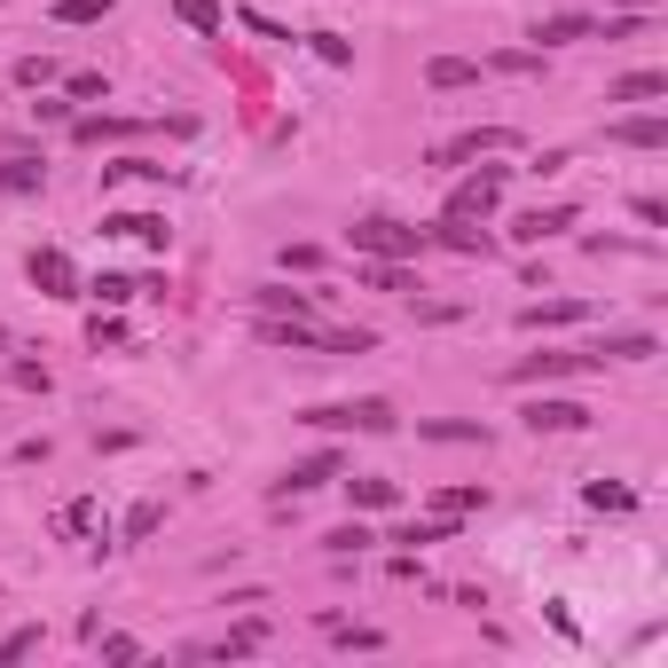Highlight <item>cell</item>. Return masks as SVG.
I'll use <instances>...</instances> for the list:
<instances>
[{
  "label": "cell",
  "instance_id": "6da1fadb",
  "mask_svg": "<svg viewBox=\"0 0 668 668\" xmlns=\"http://www.w3.org/2000/svg\"><path fill=\"white\" fill-rule=\"evenodd\" d=\"M346 244H354L362 260H409V252H425V228H401V220H354V228H346Z\"/></svg>",
  "mask_w": 668,
  "mask_h": 668
},
{
  "label": "cell",
  "instance_id": "7a4b0ae2",
  "mask_svg": "<svg viewBox=\"0 0 668 668\" xmlns=\"http://www.w3.org/2000/svg\"><path fill=\"white\" fill-rule=\"evenodd\" d=\"M315 432H393V401H330V409H307Z\"/></svg>",
  "mask_w": 668,
  "mask_h": 668
},
{
  "label": "cell",
  "instance_id": "3957f363",
  "mask_svg": "<svg viewBox=\"0 0 668 668\" xmlns=\"http://www.w3.org/2000/svg\"><path fill=\"white\" fill-rule=\"evenodd\" d=\"M512 142H519L512 126H464V134H449V142H432V165H472V157H495Z\"/></svg>",
  "mask_w": 668,
  "mask_h": 668
},
{
  "label": "cell",
  "instance_id": "277c9868",
  "mask_svg": "<svg viewBox=\"0 0 668 668\" xmlns=\"http://www.w3.org/2000/svg\"><path fill=\"white\" fill-rule=\"evenodd\" d=\"M504 205V165H488V174H464L456 197H449V220H488Z\"/></svg>",
  "mask_w": 668,
  "mask_h": 668
},
{
  "label": "cell",
  "instance_id": "5b68a950",
  "mask_svg": "<svg viewBox=\"0 0 668 668\" xmlns=\"http://www.w3.org/2000/svg\"><path fill=\"white\" fill-rule=\"evenodd\" d=\"M582 370H606L590 346H575V354H527V362H512V386H543V378H582Z\"/></svg>",
  "mask_w": 668,
  "mask_h": 668
},
{
  "label": "cell",
  "instance_id": "8992f818",
  "mask_svg": "<svg viewBox=\"0 0 668 668\" xmlns=\"http://www.w3.org/2000/svg\"><path fill=\"white\" fill-rule=\"evenodd\" d=\"M590 409L582 401H527V432H582Z\"/></svg>",
  "mask_w": 668,
  "mask_h": 668
},
{
  "label": "cell",
  "instance_id": "52a82bcc",
  "mask_svg": "<svg viewBox=\"0 0 668 668\" xmlns=\"http://www.w3.org/2000/svg\"><path fill=\"white\" fill-rule=\"evenodd\" d=\"M31 283H40L48 299H79V276H72V260H63L55 244H48V252H31Z\"/></svg>",
  "mask_w": 668,
  "mask_h": 668
},
{
  "label": "cell",
  "instance_id": "ba28073f",
  "mask_svg": "<svg viewBox=\"0 0 668 668\" xmlns=\"http://www.w3.org/2000/svg\"><path fill=\"white\" fill-rule=\"evenodd\" d=\"M260 638H267V621H244V629H228L213 645H189V660H244V653H260Z\"/></svg>",
  "mask_w": 668,
  "mask_h": 668
},
{
  "label": "cell",
  "instance_id": "9c48e42d",
  "mask_svg": "<svg viewBox=\"0 0 668 668\" xmlns=\"http://www.w3.org/2000/svg\"><path fill=\"white\" fill-rule=\"evenodd\" d=\"M606 142H629V150H668V118H621V126H606Z\"/></svg>",
  "mask_w": 668,
  "mask_h": 668
},
{
  "label": "cell",
  "instance_id": "30bf717a",
  "mask_svg": "<svg viewBox=\"0 0 668 668\" xmlns=\"http://www.w3.org/2000/svg\"><path fill=\"white\" fill-rule=\"evenodd\" d=\"M330 480H339V456H330V449H323V456H307V464H291V472H283V488H291V495H307V488H330Z\"/></svg>",
  "mask_w": 668,
  "mask_h": 668
},
{
  "label": "cell",
  "instance_id": "8fae6325",
  "mask_svg": "<svg viewBox=\"0 0 668 668\" xmlns=\"http://www.w3.org/2000/svg\"><path fill=\"white\" fill-rule=\"evenodd\" d=\"M103 228H111V237H142V244H157V252H165V237H174V228H165L157 213H111Z\"/></svg>",
  "mask_w": 668,
  "mask_h": 668
},
{
  "label": "cell",
  "instance_id": "7c38bea8",
  "mask_svg": "<svg viewBox=\"0 0 668 668\" xmlns=\"http://www.w3.org/2000/svg\"><path fill=\"white\" fill-rule=\"evenodd\" d=\"M566 220H575L566 205H551V213H519V220H512V237H519V244H543V237H558Z\"/></svg>",
  "mask_w": 668,
  "mask_h": 668
},
{
  "label": "cell",
  "instance_id": "4fadbf2b",
  "mask_svg": "<svg viewBox=\"0 0 668 668\" xmlns=\"http://www.w3.org/2000/svg\"><path fill=\"white\" fill-rule=\"evenodd\" d=\"M668 94V72H629V79H614V103H660Z\"/></svg>",
  "mask_w": 668,
  "mask_h": 668
},
{
  "label": "cell",
  "instance_id": "5bb4252c",
  "mask_svg": "<svg viewBox=\"0 0 668 668\" xmlns=\"http://www.w3.org/2000/svg\"><path fill=\"white\" fill-rule=\"evenodd\" d=\"M252 299H260V315H315V299L307 291H283V283H260Z\"/></svg>",
  "mask_w": 668,
  "mask_h": 668
},
{
  "label": "cell",
  "instance_id": "9a60e30c",
  "mask_svg": "<svg viewBox=\"0 0 668 668\" xmlns=\"http://www.w3.org/2000/svg\"><path fill=\"white\" fill-rule=\"evenodd\" d=\"M590 354H597V362H645V354H653V339H645V330H621V339H597Z\"/></svg>",
  "mask_w": 668,
  "mask_h": 668
},
{
  "label": "cell",
  "instance_id": "2e32d148",
  "mask_svg": "<svg viewBox=\"0 0 668 668\" xmlns=\"http://www.w3.org/2000/svg\"><path fill=\"white\" fill-rule=\"evenodd\" d=\"M534 40H543V48H566V40H590V16H543V24H534Z\"/></svg>",
  "mask_w": 668,
  "mask_h": 668
},
{
  "label": "cell",
  "instance_id": "e0dca14e",
  "mask_svg": "<svg viewBox=\"0 0 668 668\" xmlns=\"http://www.w3.org/2000/svg\"><path fill=\"white\" fill-rule=\"evenodd\" d=\"M488 504V488H441V495H432V512H441V519H464V512H480Z\"/></svg>",
  "mask_w": 668,
  "mask_h": 668
},
{
  "label": "cell",
  "instance_id": "ac0fdd59",
  "mask_svg": "<svg viewBox=\"0 0 668 668\" xmlns=\"http://www.w3.org/2000/svg\"><path fill=\"white\" fill-rule=\"evenodd\" d=\"M425 79H432V87H472V79H480V63H464V55H441V63H432Z\"/></svg>",
  "mask_w": 668,
  "mask_h": 668
},
{
  "label": "cell",
  "instance_id": "d6986e66",
  "mask_svg": "<svg viewBox=\"0 0 668 668\" xmlns=\"http://www.w3.org/2000/svg\"><path fill=\"white\" fill-rule=\"evenodd\" d=\"M575 315H582L575 299H551V307H527L519 323H527V330H558V323H575Z\"/></svg>",
  "mask_w": 668,
  "mask_h": 668
},
{
  "label": "cell",
  "instance_id": "ffe728a7",
  "mask_svg": "<svg viewBox=\"0 0 668 668\" xmlns=\"http://www.w3.org/2000/svg\"><path fill=\"white\" fill-rule=\"evenodd\" d=\"M417 432H432V441H488L480 425H464V417H425Z\"/></svg>",
  "mask_w": 668,
  "mask_h": 668
},
{
  "label": "cell",
  "instance_id": "44dd1931",
  "mask_svg": "<svg viewBox=\"0 0 668 668\" xmlns=\"http://www.w3.org/2000/svg\"><path fill=\"white\" fill-rule=\"evenodd\" d=\"M24 189H40V165H31V157L0 165V197H24Z\"/></svg>",
  "mask_w": 668,
  "mask_h": 668
},
{
  "label": "cell",
  "instance_id": "7402d4cb",
  "mask_svg": "<svg viewBox=\"0 0 668 668\" xmlns=\"http://www.w3.org/2000/svg\"><path fill=\"white\" fill-rule=\"evenodd\" d=\"M441 244H449V252H488V237H480L472 220H441Z\"/></svg>",
  "mask_w": 668,
  "mask_h": 668
},
{
  "label": "cell",
  "instance_id": "603a6c76",
  "mask_svg": "<svg viewBox=\"0 0 668 668\" xmlns=\"http://www.w3.org/2000/svg\"><path fill=\"white\" fill-rule=\"evenodd\" d=\"M174 16H181L189 31H220V9H213V0H174Z\"/></svg>",
  "mask_w": 668,
  "mask_h": 668
},
{
  "label": "cell",
  "instance_id": "cb8c5ba5",
  "mask_svg": "<svg viewBox=\"0 0 668 668\" xmlns=\"http://www.w3.org/2000/svg\"><path fill=\"white\" fill-rule=\"evenodd\" d=\"M55 16H63V24H103L111 0H55Z\"/></svg>",
  "mask_w": 668,
  "mask_h": 668
},
{
  "label": "cell",
  "instance_id": "d4e9b609",
  "mask_svg": "<svg viewBox=\"0 0 668 668\" xmlns=\"http://www.w3.org/2000/svg\"><path fill=\"white\" fill-rule=\"evenodd\" d=\"M346 488H354L362 512H386V504H393V480H346Z\"/></svg>",
  "mask_w": 668,
  "mask_h": 668
},
{
  "label": "cell",
  "instance_id": "484cf974",
  "mask_svg": "<svg viewBox=\"0 0 668 668\" xmlns=\"http://www.w3.org/2000/svg\"><path fill=\"white\" fill-rule=\"evenodd\" d=\"M94 519H103V512H94V504H63V512H55V527H63V534H87Z\"/></svg>",
  "mask_w": 668,
  "mask_h": 668
},
{
  "label": "cell",
  "instance_id": "4316f807",
  "mask_svg": "<svg viewBox=\"0 0 668 668\" xmlns=\"http://www.w3.org/2000/svg\"><path fill=\"white\" fill-rule=\"evenodd\" d=\"M330 638H339V645H354V653H378V645H386L378 629H346V621H330Z\"/></svg>",
  "mask_w": 668,
  "mask_h": 668
},
{
  "label": "cell",
  "instance_id": "83f0119b",
  "mask_svg": "<svg viewBox=\"0 0 668 668\" xmlns=\"http://www.w3.org/2000/svg\"><path fill=\"white\" fill-rule=\"evenodd\" d=\"M362 543H378V534H370V527H362V519H346L339 534H330V551H339V558H346V551H362Z\"/></svg>",
  "mask_w": 668,
  "mask_h": 668
},
{
  "label": "cell",
  "instance_id": "f1b7e54d",
  "mask_svg": "<svg viewBox=\"0 0 668 668\" xmlns=\"http://www.w3.org/2000/svg\"><path fill=\"white\" fill-rule=\"evenodd\" d=\"M31 645H40V629H9V638H0V668H9V660H24Z\"/></svg>",
  "mask_w": 668,
  "mask_h": 668
},
{
  "label": "cell",
  "instance_id": "f546056e",
  "mask_svg": "<svg viewBox=\"0 0 668 668\" xmlns=\"http://www.w3.org/2000/svg\"><path fill=\"white\" fill-rule=\"evenodd\" d=\"M157 519H165L157 504H134V512H126V534H134V543H142V534H157Z\"/></svg>",
  "mask_w": 668,
  "mask_h": 668
},
{
  "label": "cell",
  "instance_id": "4dcf8cb0",
  "mask_svg": "<svg viewBox=\"0 0 668 668\" xmlns=\"http://www.w3.org/2000/svg\"><path fill=\"white\" fill-rule=\"evenodd\" d=\"M134 291H142V283H126V276H103V283H94V299H103V307H126Z\"/></svg>",
  "mask_w": 668,
  "mask_h": 668
},
{
  "label": "cell",
  "instance_id": "1f68e13d",
  "mask_svg": "<svg viewBox=\"0 0 668 668\" xmlns=\"http://www.w3.org/2000/svg\"><path fill=\"white\" fill-rule=\"evenodd\" d=\"M590 504H597V512H629V504H638V495H629V488H606V480H597V488H590Z\"/></svg>",
  "mask_w": 668,
  "mask_h": 668
},
{
  "label": "cell",
  "instance_id": "d6a6232c",
  "mask_svg": "<svg viewBox=\"0 0 668 668\" xmlns=\"http://www.w3.org/2000/svg\"><path fill=\"white\" fill-rule=\"evenodd\" d=\"M621 9H653V0H621Z\"/></svg>",
  "mask_w": 668,
  "mask_h": 668
},
{
  "label": "cell",
  "instance_id": "836d02e7",
  "mask_svg": "<svg viewBox=\"0 0 668 668\" xmlns=\"http://www.w3.org/2000/svg\"><path fill=\"white\" fill-rule=\"evenodd\" d=\"M0 346H9V330H0Z\"/></svg>",
  "mask_w": 668,
  "mask_h": 668
}]
</instances>
